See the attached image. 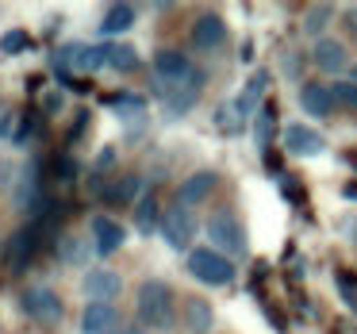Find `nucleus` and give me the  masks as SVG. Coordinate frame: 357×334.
<instances>
[{"label":"nucleus","instance_id":"2","mask_svg":"<svg viewBox=\"0 0 357 334\" xmlns=\"http://www.w3.org/2000/svg\"><path fill=\"white\" fill-rule=\"evenodd\" d=\"M196 73H200V70H196L181 50H158V54H154V81H158V93H162V96L185 89Z\"/></svg>","mask_w":357,"mask_h":334},{"label":"nucleus","instance_id":"29","mask_svg":"<svg viewBox=\"0 0 357 334\" xmlns=\"http://www.w3.org/2000/svg\"><path fill=\"white\" fill-rule=\"evenodd\" d=\"M73 173H77V165H73L66 154H58V158H54V177H58V181H73Z\"/></svg>","mask_w":357,"mask_h":334},{"label":"nucleus","instance_id":"31","mask_svg":"<svg viewBox=\"0 0 357 334\" xmlns=\"http://www.w3.org/2000/svg\"><path fill=\"white\" fill-rule=\"evenodd\" d=\"M0 119H4V100H0Z\"/></svg>","mask_w":357,"mask_h":334},{"label":"nucleus","instance_id":"12","mask_svg":"<svg viewBox=\"0 0 357 334\" xmlns=\"http://www.w3.org/2000/svg\"><path fill=\"white\" fill-rule=\"evenodd\" d=\"M215 185H219V177H215L211 169L192 173V177H188L185 185L177 188V204H185V208H192V204H204L211 192H215Z\"/></svg>","mask_w":357,"mask_h":334},{"label":"nucleus","instance_id":"4","mask_svg":"<svg viewBox=\"0 0 357 334\" xmlns=\"http://www.w3.org/2000/svg\"><path fill=\"white\" fill-rule=\"evenodd\" d=\"M208 234H211V242H215V250L223 257H242L246 254V231H242V223L231 215V211H215V215L208 219Z\"/></svg>","mask_w":357,"mask_h":334},{"label":"nucleus","instance_id":"17","mask_svg":"<svg viewBox=\"0 0 357 334\" xmlns=\"http://www.w3.org/2000/svg\"><path fill=\"white\" fill-rule=\"evenodd\" d=\"M300 104H303V112H307V116H331V108H334V89H331V85H303Z\"/></svg>","mask_w":357,"mask_h":334},{"label":"nucleus","instance_id":"24","mask_svg":"<svg viewBox=\"0 0 357 334\" xmlns=\"http://www.w3.org/2000/svg\"><path fill=\"white\" fill-rule=\"evenodd\" d=\"M108 66L112 70H135V66H139V54H135L131 47H123V43H112L108 47Z\"/></svg>","mask_w":357,"mask_h":334},{"label":"nucleus","instance_id":"13","mask_svg":"<svg viewBox=\"0 0 357 334\" xmlns=\"http://www.w3.org/2000/svg\"><path fill=\"white\" fill-rule=\"evenodd\" d=\"M311 62H315L323 73H342L346 62H349V54H346V47H342L338 39H319L315 50H311Z\"/></svg>","mask_w":357,"mask_h":334},{"label":"nucleus","instance_id":"6","mask_svg":"<svg viewBox=\"0 0 357 334\" xmlns=\"http://www.w3.org/2000/svg\"><path fill=\"white\" fill-rule=\"evenodd\" d=\"M162 238L169 250H188L196 238V219L192 211L185 208V204H173V208H165L162 215Z\"/></svg>","mask_w":357,"mask_h":334},{"label":"nucleus","instance_id":"32","mask_svg":"<svg viewBox=\"0 0 357 334\" xmlns=\"http://www.w3.org/2000/svg\"><path fill=\"white\" fill-rule=\"evenodd\" d=\"M127 334H142V331H127Z\"/></svg>","mask_w":357,"mask_h":334},{"label":"nucleus","instance_id":"27","mask_svg":"<svg viewBox=\"0 0 357 334\" xmlns=\"http://www.w3.org/2000/svg\"><path fill=\"white\" fill-rule=\"evenodd\" d=\"M31 47V39H27L24 31H8L4 39H0V54H20V50Z\"/></svg>","mask_w":357,"mask_h":334},{"label":"nucleus","instance_id":"25","mask_svg":"<svg viewBox=\"0 0 357 334\" xmlns=\"http://www.w3.org/2000/svg\"><path fill=\"white\" fill-rule=\"evenodd\" d=\"M273 131H277V108L265 104V108L257 112V142H261V146H273Z\"/></svg>","mask_w":357,"mask_h":334},{"label":"nucleus","instance_id":"7","mask_svg":"<svg viewBox=\"0 0 357 334\" xmlns=\"http://www.w3.org/2000/svg\"><path fill=\"white\" fill-rule=\"evenodd\" d=\"M20 308H24L35 323H58V319H62V300L43 284L27 288V292L20 296Z\"/></svg>","mask_w":357,"mask_h":334},{"label":"nucleus","instance_id":"26","mask_svg":"<svg viewBox=\"0 0 357 334\" xmlns=\"http://www.w3.org/2000/svg\"><path fill=\"white\" fill-rule=\"evenodd\" d=\"M326 20H331V4H319V8L307 12V20H303V31L307 35H319L326 27Z\"/></svg>","mask_w":357,"mask_h":334},{"label":"nucleus","instance_id":"3","mask_svg":"<svg viewBox=\"0 0 357 334\" xmlns=\"http://www.w3.org/2000/svg\"><path fill=\"white\" fill-rule=\"evenodd\" d=\"M188 273H192L196 280H204V284H231L234 280L231 257H223L219 250H204V246H196L192 254H188Z\"/></svg>","mask_w":357,"mask_h":334},{"label":"nucleus","instance_id":"16","mask_svg":"<svg viewBox=\"0 0 357 334\" xmlns=\"http://www.w3.org/2000/svg\"><path fill=\"white\" fill-rule=\"evenodd\" d=\"M265 89H269V73H265V70H257L254 77L246 81V89H242V96L234 100V104H238V112H242V119H250V116L257 112V104H261Z\"/></svg>","mask_w":357,"mask_h":334},{"label":"nucleus","instance_id":"22","mask_svg":"<svg viewBox=\"0 0 357 334\" xmlns=\"http://www.w3.org/2000/svg\"><path fill=\"white\" fill-rule=\"evenodd\" d=\"M185 315H188V326H192L196 334H208V331H211V308H208L204 300H188V311H185Z\"/></svg>","mask_w":357,"mask_h":334},{"label":"nucleus","instance_id":"20","mask_svg":"<svg viewBox=\"0 0 357 334\" xmlns=\"http://www.w3.org/2000/svg\"><path fill=\"white\" fill-rule=\"evenodd\" d=\"M127 27H135V8L131 4H112L100 20V35H123Z\"/></svg>","mask_w":357,"mask_h":334},{"label":"nucleus","instance_id":"21","mask_svg":"<svg viewBox=\"0 0 357 334\" xmlns=\"http://www.w3.org/2000/svg\"><path fill=\"white\" fill-rule=\"evenodd\" d=\"M58 257H62L66 265H85L89 261V246L77 238V234H62V242H58Z\"/></svg>","mask_w":357,"mask_h":334},{"label":"nucleus","instance_id":"5","mask_svg":"<svg viewBox=\"0 0 357 334\" xmlns=\"http://www.w3.org/2000/svg\"><path fill=\"white\" fill-rule=\"evenodd\" d=\"M39 246H43V223H27L24 231L12 234L8 246H4V265H8V273H24Z\"/></svg>","mask_w":357,"mask_h":334},{"label":"nucleus","instance_id":"14","mask_svg":"<svg viewBox=\"0 0 357 334\" xmlns=\"http://www.w3.org/2000/svg\"><path fill=\"white\" fill-rule=\"evenodd\" d=\"M227 39V24L219 16H200L192 27V47L196 50H219Z\"/></svg>","mask_w":357,"mask_h":334},{"label":"nucleus","instance_id":"28","mask_svg":"<svg viewBox=\"0 0 357 334\" xmlns=\"http://www.w3.org/2000/svg\"><path fill=\"white\" fill-rule=\"evenodd\" d=\"M334 100H338V104H349V108H357V81H354V85H349V81L334 85Z\"/></svg>","mask_w":357,"mask_h":334},{"label":"nucleus","instance_id":"9","mask_svg":"<svg viewBox=\"0 0 357 334\" xmlns=\"http://www.w3.org/2000/svg\"><path fill=\"white\" fill-rule=\"evenodd\" d=\"M284 146L292 150L296 158H319L326 150V139L319 131H311V127H303V123H288L284 127Z\"/></svg>","mask_w":357,"mask_h":334},{"label":"nucleus","instance_id":"23","mask_svg":"<svg viewBox=\"0 0 357 334\" xmlns=\"http://www.w3.org/2000/svg\"><path fill=\"white\" fill-rule=\"evenodd\" d=\"M215 123H219V131H227V135H234V131H242V112H238V104H219V112H215Z\"/></svg>","mask_w":357,"mask_h":334},{"label":"nucleus","instance_id":"19","mask_svg":"<svg viewBox=\"0 0 357 334\" xmlns=\"http://www.w3.org/2000/svg\"><path fill=\"white\" fill-rule=\"evenodd\" d=\"M135 227H139V234L162 231V211H158V196L154 192H146L139 204H135Z\"/></svg>","mask_w":357,"mask_h":334},{"label":"nucleus","instance_id":"11","mask_svg":"<svg viewBox=\"0 0 357 334\" xmlns=\"http://www.w3.org/2000/svg\"><path fill=\"white\" fill-rule=\"evenodd\" d=\"M89 227H93V250L100 257L116 254V250L123 246V238H127V231L112 215H93V223H89Z\"/></svg>","mask_w":357,"mask_h":334},{"label":"nucleus","instance_id":"33","mask_svg":"<svg viewBox=\"0 0 357 334\" xmlns=\"http://www.w3.org/2000/svg\"><path fill=\"white\" fill-rule=\"evenodd\" d=\"M354 73H357V70H354Z\"/></svg>","mask_w":357,"mask_h":334},{"label":"nucleus","instance_id":"8","mask_svg":"<svg viewBox=\"0 0 357 334\" xmlns=\"http://www.w3.org/2000/svg\"><path fill=\"white\" fill-rule=\"evenodd\" d=\"M12 204H16L20 211L43 208V185H39V165L35 162H27L24 169L16 173V181H12Z\"/></svg>","mask_w":357,"mask_h":334},{"label":"nucleus","instance_id":"15","mask_svg":"<svg viewBox=\"0 0 357 334\" xmlns=\"http://www.w3.org/2000/svg\"><path fill=\"white\" fill-rule=\"evenodd\" d=\"M116 326V308L112 303H89L81 315V334H112Z\"/></svg>","mask_w":357,"mask_h":334},{"label":"nucleus","instance_id":"10","mask_svg":"<svg viewBox=\"0 0 357 334\" xmlns=\"http://www.w3.org/2000/svg\"><path fill=\"white\" fill-rule=\"evenodd\" d=\"M81 288H85L89 303H112L119 296V288H123V280H119V273H112V269H89Z\"/></svg>","mask_w":357,"mask_h":334},{"label":"nucleus","instance_id":"1","mask_svg":"<svg viewBox=\"0 0 357 334\" xmlns=\"http://www.w3.org/2000/svg\"><path fill=\"white\" fill-rule=\"evenodd\" d=\"M135 315L146 331H165L173 323V292L165 280H142L139 300H135Z\"/></svg>","mask_w":357,"mask_h":334},{"label":"nucleus","instance_id":"30","mask_svg":"<svg viewBox=\"0 0 357 334\" xmlns=\"http://www.w3.org/2000/svg\"><path fill=\"white\" fill-rule=\"evenodd\" d=\"M112 162H116V150H104V154L96 158V169H108Z\"/></svg>","mask_w":357,"mask_h":334},{"label":"nucleus","instance_id":"18","mask_svg":"<svg viewBox=\"0 0 357 334\" xmlns=\"http://www.w3.org/2000/svg\"><path fill=\"white\" fill-rule=\"evenodd\" d=\"M142 196H146V188H142V177H119L116 185L104 188V200L108 204H139Z\"/></svg>","mask_w":357,"mask_h":334}]
</instances>
